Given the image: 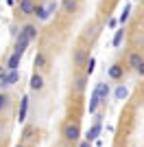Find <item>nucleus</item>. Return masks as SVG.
<instances>
[{"label":"nucleus","instance_id":"nucleus-1","mask_svg":"<svg viewBox=\"0 0 144 147\" xmlns=\"http://www.w3.org/2000/svg\"><path fill=\"white\" fill-rule=\"evenodd\" d=\"M18 79H20V75H18V70H2L0 68V86L2 88H9V86H13V84H18Z\"/></svg>","mask_w":144,"mask_h":147},{"label":"nucleus","instance_id":"nucleus-2","mask_svg":"<svg viewBox=\"0 0 144 147\" xmlns=\"http://www.w3.org/2000/svg\"><path fill=\"white\" fill-rule=\"evenodd\" d=\"M79 136H81V129H79L77 123H68L66 127H63V138H66L68 143H77Z\"/></svg>","mask_w":144,"mask_h":147},{"label":"nucleus","instance_id":"nucleus-3","mask_svg":"<svg viewBox=\"0 0 144 147\" xmlns=\"http://www.w3.org/2000/svg\"><path fill=\"white\" fill-rule=\"evenodd\" d=\"M101 127H103V117H96L94 125L90 127V132H87V136H85V141H96L98 134H101Z\"/></svg>","mask_w":144,"mask_h":147},{"label":"nucleus","instance_id":"nucleus-4","mask_svg":"<svg viewBox=\"0 0 144 147\" xmlns=\"http://www.w3.org/2000/svg\"><path fill=\"white\" fill-rule=\"evenodd\" d=\"M31 44V40L24 33H20L18 40H15V49H13V53H18V55H24V51H26V46Z\"/></svg>","mask_w":144,"mask_h":147},{"label":"nucleus","instance_id":"nucleus-5","mask_svg":"<svg viewBox=\"0 0 144 147\" xmlns=\"http://www.w3.org/2000/svg\"><path fill=\"white\" fill-rule=\"evenodd\" d=\"M35 2L33 0H20V13H24V16H35Z\"/></svg>","mask_w":144,"mask_h":147},{"label":"nucleus","instance_id":"nucleus-6","mask_svg":"<svg viewBox=\"0 0 144 147\" xmlns=\"http://www.w3.org/2000/svg\"><path fill=\"white\" fill-rule=\"evenodd\" d=\"M114 97H116V101H127V99H129V88H127L125 84H120V86L116 88Z\"/></svg>","mask_w":144,"mask_h":147},{"label":"nucleus","instance_id":"nucleus-7","mask_svg":"<svg viewBox=\"0 0 144 147\" xmlns=\"http://www.w3.org/2000/svg\"><path fill=\"white\" fill-rule=\"evenodd\" d=\"M20 33H24V35H26V37L31 40V42H33V40L37 37V26H33V24H24Z\"/></svg>","mask_w":144,"mask_h":147},{"label":"nucleus","instance_id":"nucleus-8","mask_svg":"<svg viewBox=\"0 0 144 147\" xmlns=\"http://www.w3.org/2000/svg\"><path fill=\"white\" fill-rule=\"evenodd\" d=\"M107 77H109V79H120V77H122V66H118V64L109 66V70H107Z\"/></svg>","mask_w":144,"mask_h":147},{"label":"nucleus","instance_id":"nucleus-9","mask_svg":"<svg viewBox=\"0 0 144 147\" xmlns=\"http://www.w3.org/2000/svg\"><path fill=\"white\" fill-rule=\"evenodd\" d=\"M26 110H29V97H22V105H20V114H18L20 123L26 121Z\"/></svg>","mask_w":144,"mask_h":147},{"label":"nucleus","instance_id":"nucleus-10","mask_svg":"<svg viewBox=\"0 0 144 147\" xmlns=\"http://www.w3.org/2000/svg\"><path fill=\"white\" fill-rule=\"evenodd\" d=\"M142 55H140V53H131V55H129V66L131 68H135V70H138L140 66H142Z\"/></svg>","mask_w":144,"mask_h":147},{"label":"nucleus","instance_id":"nucleus-11","mask_svg":"<svg viewBox=\"0 0 144 147\" xmlns=\"http://www.w3.org/2000/svg\"><path fill=\"white\" fill-rule=\"evenodd\" d=\"M31 90H42L44 88V79H42V75H33V77H31Z\"/></svg>","mask_w":144,"mask_h":147},{"label":"nucleus","instance_id":"nucleus-12","mask_svg":"<svg viewBox=\"0 0 144 147\" xmlns=\"http://www.w3.org/2000/svg\"><path fill=\"white\" fill-rule=\"evenodd\" d=\"M20 59H22V55L13 53V55L9 57V61H7V68H9V70H18V66H20Z\"/></svg>","mask_w":144,"mask_h":147},{"label":"nucleus","instance_id":"nucleus-13","mask_svg":"<svg viewBox=\"0 0 144 147\" xmlns=\"http://www.w3.org/2000/svg\"><path fill=\"white\" fill-rule=\"evenodd\" d=\"M96 92H98L101 101H107V97H109V86H107V84H96Z\"/></svg>","mask_w":144,"mask_h":147},{"label":"nucleus","instance_id":"nucleus-14","mask_svg":"<svg viewBox=\"0 0 144 147\" xmlns=\"http://www.w3.org/2000/svg\"><path fill=\"white\" fill-rule=\"evenodd\" d=\"M98 103H103L101 101V97H98V92H92V97H90V114H94L96 112V108H98Z\"/></svg>","mask_w":144,"mask_h":147},{"label":"nucleus","instance_id":"nucleus-15","mask_svg":"<svg viewBox=\"0 0 144 147\" xmlns=\"http://www.w3.org/2000/svg\"><path fill=\"white\" fill-rule=\"evenodd\" d=\"M35 16L39 20H48V18H50V11H48V7H37V9H35Z\"/></svg>","mask_w":144,"mask_h":147},{"label":"nucleus","instance_id":"nucleus-16","mask_svg":"<svg viewBox=\"0 0 144 147\" xmlns=\"http://www.w3.org/2000/svg\"><path fill=\"white\" fill-rule=\"evenodd\" d=\"M94 68H96V59H94V57H90V59L85 61V77H90V75L94 73Z\"/></svg>","mask_w":144,"mask_h":147},{"label":"nucleus","instance_id":"nucleus-17","mask_svg":"<svg viewBox=\"0 0 144 147\" xmlns=\"http://www.w3.org/2000/svg\"><path fill=\"white\" fill-rule=\"evenodd\" d=\"M129 13H131V5H127L120 13V24H127V20H129Z\"/></svg>","mask_w":144,"mask_h":147},{"label":"nucleus","instance_id":"nucleus-18","mask_svg":"<svg viewBox=\"0 0 144 147\" xmlns=\"http://www.w3.org/2000/svg\"><path fill=\"white\" fill-rule=\"evenodd\" d=\"M85 61H87L85 53H83V51H77V53H74V64H79V66H81V64H85Z\"/></svg>","mask_w":144,"mask_h":147},{"label":"nucleus","instance_id":"nucleus-19","mask_svg":"<svg viewBox=\"0 0 144 147\" xmlns=\"http://www.w3.org/2000/svg\"><path fill=\"white\" fill-rule=\"evenodd\" d=\"M122 37H125V29H122V31H116V35H114V42H111V46H120V44H122Z\"/></svg>","mask_w":144,"mask_h":147},{"label":"nucleus","instance_id":"nucleus-20","mask_svg":"<svg viewBox=\"0 0 144 147\" xmlns=\"http://www.w3.org/2000/svg\"><path fill=\"white\" fill-rule=\"evenodd\" d=\"M35 66L37 68H44V66H46V55H44V53H37V55H35Z\"/></svg>","mask_w":144,"mask_h":147},{"label":"nucleus","instance_id":"nucleus-21","mask_svg":"<svg viewBox=\"0 0 144 147\" xmlns=\"http://www.w3.org/2000/svg\"><path fill=\"white\" fill-rule=\"evenodd\" d=\"M85 84H87V77H79V79L74 81V88L81 92V90H85Z\"/></svg>","mask_w":144,"mask_h":147},{"label":"nucleus","instance_id":"nucleus-22","mask_svg":"<svg viewBox=\"0 0 144 147\" xmlns=\"http://www.w3.org/2000/svg\"><path fill=\"white\" fill-rule=\"evenodd\" d=\"M77 7H79L77 0H66V2H63V9H66V11H74Z\"/></svg>","mask_w":144,"mask_h":147},{"label":"nucleus","instance_id":"nucleus-23","mask_svg":"<svg viewBox=\"0 0 144 147\" xmlns=\"http://www.w3.org/2000/svg\"><path fill=\"white\" fill-rule=\"evenodd\" d=\"M5 103H7V97H5V94H0V110L5 108Z\"/></svg>","mask_w":144,"mask_h":147},{"label":"nucleus","instance_id":"nucleus-24","mask_svg":"<svg viewBox=\"0 0 144 147\" xmlns=\"http://www.w3.org/2000/svg\"><path fill=\"white\" fill-rule=\"evenodd\" d=\"M79 147H92V141H85V143H81Z\"/></svg>","mask_w":144,"mask_h":147},{"label":"nucleus","instance_id":"nucleus-25","mask_svg":"<svg viewBox=\"0 0 144 147\" xmlns=\"http://www.w3.org/2000/svg\"><path fill=\"white\" fill-rule=\"evenodd\" d=\"M138 73H140V75H142V77H144V61H142V66L138 68Z\"/></svg>","mask_w":144,"mask_h":147}]
</instances>
